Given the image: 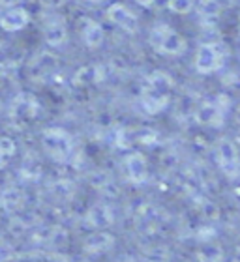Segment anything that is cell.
<instances>
[{
    "label": "cell",
    "mask_w": 240,
    "mask_h": 262,
    "mask_svg": "<svg viewBox=\"0 0 240 262\" xmlns=\"http://www.w3.org/2000/svg\"><path fill=\"white\" fill-rule=\"evenodd\" d=\"M175 88V81L167 71H152L145 77L141 86V105L150 115H158L169 105L171 92Z\"/></svg>",
    "instance_id": "6da1fadb"
},
{
    "label": "cell",
    "mask_w": 240,
    "mask_h": 262,
    "mask_svg": "<svg viewBox=\"0 0 240 262\" xmlns=\"http://www.w3.org/2000/svg\"><path fill=\"white\" fill-rule=\"evenodd\" d=\"M148 41L158 55L164 56H180L184 55L186 49H188L184 36L167 23H156L150 28Z\"/></svg>",
    "instance_id": "7a4b0ae2"
},
{
    "label": "cell",
    "mask_w": 240,
    "mask_h": 262,
    "mask_svg": "<svg viewBox=\"0 0 240 262\" xmlns=\"http://www.w3.org/2000/svg\"><path fill=\"white\" fill-rule=\"evenodd\" d=\"M225 60H227V47L222 41H205L197 47L193 66L197 73L212 75L224 68Z\"/></svg>",
    "instance_id": "3957f363"
},
{
    "label": "cell",
    "mask_w": 240,
    "mask_h": 262,
    "mask_svg": "<svg viewBox=\"0 0 240 262\" xmlns=\"http://www.w3.org/2000/svg\"><path fill=\"white\" fill-rule=\"evenodd\" d=\"M44 148L47 150L51 158L56 161H64L71 152V137L60 127H49L42 135Z\"/></svg>",
    "instance_id": "277c9868"
},
{
    "label": "cell",
    "mask_w": 240,
    "mask_h": 262,
    "mask_svg": "<svg viewBox=\"0 0 240 262\" xmlns=\"http://www.w3.org/2000/svg\"><path fill=\"white\" fill-rule=\"evenodd\" d=\"M227 109H229V98L225 94H219V96H216L210 101H205L199 107L197 122L203 124V126H219L224 122Z\"/></svg>",
    "instance_id": "5b68a950"
},
{
    "label": "cell",
    "mask_w": 240,
    "mask_h": 262,
    "mask_svg": "<svg viewBox=\"0 0 240 262\" xmlns=\"http://www.w3.org/2000/svg\"><path fill=\"white\" fill-rule=\"evenodd\" d=\"M105 17H107V21L113 23L115 27H118L120 30H124L128 34H135L139 30V19H137V15L122 2H113L105 10Z\"/></svg>",
    "instance_id": "8992f818"
},
{
    "label": "cell",
    "mask_w": 240,
    "mask_h": 262,
    "mask_svg": "<svg viewBox=\"0 0 240 262\" xmlns=\"http://www.w3.org/2000/svg\"><path fill=\"white\" fill-rule=\"evenodd\" d=\"M39 113V103L36 96L28 92L17 94L15 98L11 99L10 103V115L19 120H32Z\"/></svg>",
    "instance_id": "52a82bcc"
},
{
    "label": "cell",
    "mask_w": 240,
    "mask_h": 262,
    "mask_svg": "<svg viewBox=\"0 0 240 262\" xmlns=\"http://www.w3.org/2000/svg\"><path fill=\"white\" fill-rule=\"evenodd\" d=\"M216 161H218V167L224 170V174H227L229 178L238 174L240 170V159L238 152H236V146L233 142L224 141L216 150Z\"/></svg>",
    "instance_id": "ba28073f"
},
{
    "label": "cell",
    "mask_w": 240,
    "mask_h": 262,
    "mask_svg": "<svg viewBox=\"0 0 240 262\" xmlns=\"http://www.w3.org/2000/svg\"><path fill=\"white\" fill-rule=\"evenodd\" d=\"M28 23H30V13H28V10L21 8V6L8 8L0 15V28L4 32H19V30L28 27Z\"/></svg>",
    "instance_id": "9c48e42d"
},
{
    "label": "cell",
    "mask_w": 240,
    "mask_h": 262,
    "mask_svg": "<svg viewBox=\"0 0 240 262\" xmlns=\"http://www.w3.org/2000/svg\"><path fill=\"white\" fill-rule=\"evenodd\" d=\"M44 39L49 47H62L68 39V28H66L62 17H51L44 25Z\"/></svg>",
    "instance_id": "30bf717a"
},
{
    "label": "cell",
    "mask_w": 240,
    "mask_h": 262,
    "mask_svg": "<svg viewBox=\"0 0 240 262\" xmlns=\"http://www.w3.org/2000/svg\"><path fill=\"white\" fill-rule=\"evenodd\" d=\"M105 79V68L102 64H87L81 66L79 70L73 73L71 82L75 86H90V84H98Z\"/></svg>",
    "instance_id": "8fae6325"
},
{
    "label": "cell",
    "mask_w": 240,
    "mask_h": 262,
    "mask_svg": "<svg viewBox=\"0 0 240 262\" xmlns=\"http://www.w3.org/2000/svg\"><path fill=\"white\" fill-rule=\"evenodd\" d=\"M81 38H83V43L87 45L88 49H98V47L104 45L105 30L98 21H94V19H83Z\"/></svg>",
    "instance_id": "7c38bea8"
},
{
    "label": "cell",
    "mask_w": 240,
    "mask_h": 262,
    "mask_svg": "<svg viewBox=\"0 0 240 262\" xmlns=\"http://www.w3.org/2000/svg\"><path fill=\"white\" fill-rule=\"evenodd\" d=\"M197 8V15H199V21H201V27H214L216 21L219 19V6L218 0H197L195 2Z\"/></svg>",
    "instance_id": "4fadbf2b"
},
{
    "label": "cell",
    "mask_w": 240,
    "mask_h": 262,
    "mask_svg": "<svg viewBox=\"0 0 240 262\" xmlns=\"http://www.w3.org/2000/svg\"><path fill=\"white\" fill-rule=\"evenodd\" d=\"M126 170H128V176H130V180L133 184H143V182L147 180L148 169L143 154H130L126 158Z\"/></svg>",
    "instance_id": "5bb4252c"
},
{
    "label": "cell",
    "mask_w": 240,
    "mask_h": 262,
    "mask_svg": "<svg viewBox=\"0 0 240 262\" xmlns=\"http://www.w3.org/2000/svg\"><path fill=\"white\" fill-rule=\"evenodd\" d=\"M113 221V212L107 206H96L92 208L87 215V223L90 227H105Z\"/></svg>",
    "instance_id": "9a60e30c"
},
{
    "label": "cell",
    "mask_w": 240,
    "mask_h": 262,
    "mask_svg": "<svg viewBox=\"0 0 240 262\" xmlns=\"http://www.w3.org/2000/svg\"><path fill=\"white\" fill-rule=\"evenodd\" d=\"M19 62V53L15 47L4 39H0V70H8Z\"/></svg>",
    "instance_id": "2e32d148"
},
{
    "label": "cell",
    "mask_w": 240,
    "mask_h": 262,
    "mask_svg": "<svg viewBox=\"0 0 240 262\" xmlns=\"http://www.w3.org/2000/svg\"><path fill=\"white\" fill-rule=\"evenodd\" d=\"M197 0H167V8H169L171 13H176V15H186L193 11Z\"/></svg>",
    "instance_id": "e0dca14e"
},
{
    "label": "cell",
    "mask_w": 240,
    "mask_h": 262,
    "mask_svg": "<svg viewBox=\"0 0 240 262\" xmlns=\"http://www.w3.org/2000/svg\"><path fill=\"white\" fill-rule=\"evenodd\" d=\"M15 154V142L11 141L10 137H0V158H11Z\"/></svg>",
    "instance_id": "ac0fdd59"
},
{
    "label": "cell",
    "mask_w": 240,
    "mask_h": 262,
    "mask_svg": "<svg viewBox=\"0 0 240 262\" xmlns=\"http://www.w3.org/2000/svg\"><path fill=\"white\" fill-rule=\"evenodd\" d=\"M68 0H39V4L44 8H49V10H56V8H62Z\"/></svg>",
    "instance_id": "d6986e66"
},
{
    "label": "cell",
    "mask_w": 240,
    "mask_h": 262,
    "mask_svg": "<svg viewBox=\"0 0 240 262\" xmlns=\"http://www.w3.org/2000/svg\"><path fill=\"white\" fill-rule=\"evenodd\" d=\"M21 2H23V0H0V6L8 10V8H13V6L21 4Z\"/></svg>",
    "instance_id": "ffe728a7"
},
{
    "label": "cell",
    "mask_w": 240,
    "mask_h": 262,
    "mask_svg": "<svg viewBox=\"0 0 240 262\" xmlns=\"http://www.w3.org/2000/svg\"><path fill=\"white\" fill-rule=\"evenodd\" d=\"M135 2H137L139 6H143V8H152L156 0H135Z\"/></svg>",
    "instance_id": "44dd1931"
},
{
    "label": "cell",
    "mask_w": 240,
    "mask_h": 262,
    "mask_svg": "<svg viewBox=\"0 0 240 262\" xmlns=\"http://www.w3.org/2000/svg\"><path fill=\"white\" fill-rule=\"evenodd\" d=\"M236 120H238V124H240V107L236 109Z\"/></svg>",
    "instance_id": "7402d4cb"
},
{
    "label": "cell",
    "mask_w": 240,
    "mask_h": 262,
    "mask_svg": "<svg viewBox=\"0 0 240 262\" xmlns=\"http://www.w3.org/2000/svg\"><path fill=\"white\" fill-rule=\"evenodd\" d=\"M88 2H104V0H88Z\"/></svg>",
    "instance_id": "603a6c76"
},
{
    "label": "cell",
    "mask_w": 240,
    "mask_h": 262,
    "mask_svg": "<svg viewBox=\"0 0 240 262\" xmlns=\"http://www.w3.org/2000/svg\"><path fill=\"white\" fill-rule=\"evenodd\" d=\"M238 34H240V15H238Z\"/></svg>",
    "instance_id": "cb8c5ba5"
},
{
    "label": "cell",
    "mask_w": 240,
    "mask_h": 262,
    "mask_svg": "<svg viewBox=\"0 0 240 262\" xmlns=\"http://www.w3.org/2000/svg\"><path fill=\"white\" fill-rule=\"evenodd\" d=\"M238 58H240V53H238Z\"/></svg>",
    "instance_id": "d4e9b609"
}]
</instances>
